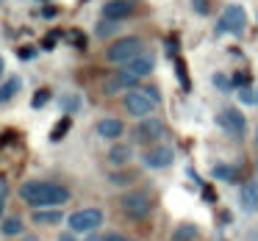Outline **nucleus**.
Masks as SVG:
<instances>
[{
  "mask_svg": "<svg viewBox=\"0 0 258 241\" xmlns=\"http://www.w3.org/2000/svg\"><path fill=\"white\" fill-rule=\"evenodd\" d=\"M142 39H136V36H125V39H117L111 47L106 50V58L111 64H122V67H128L131 61H136V58L142 56Z\"/></svg>",
  "mask_w": 258,
  "mask_h": 241,
  "instance_id": "nucleus-2",
  "label": "nucleus"
},
{
  "mask_svg": "<svg viewBox=\"0 0 258 241\" xmlns=\"http://www.w3.org/2000/svg\"><path fill=\"white\" fill-rule=\"evenodd\" d=\"M119 211L128 219H147L153 211V200L147 191H125L119 197Z\"/></svg>",
  "mask_w": 258,
  "mask_h": 241,
  "instance_id": "nucleus-3",
  "label": "nucleus"
},
{
  "mask_svg": "<svg viewBox=\"0 0 258 241\" xmlns=\"http://www.w3.org/2000/svg\"><path fill=\"white\" fill-rule=\"evenodd\" d=\"M58 241H78V238H75V233L70 230V233H61V235H58Z\"/></svg>",
  "mask_w": 258,
  "mask_h": 241,
  "instance_id": "nucleus-32",
  "label": "nucleus"
},
{
  "mask_svg": "<svg viewBox=\"0 0 258 241\" xmlns=\"http://www.w3.org/2000/svg\"><path fill=\"white\" fill-rule=\"evenodd\" d=\"M241 205H244L247 211H255V208H258V183H255V180L241 189Z\"/></svg>",
  "mask_w": 258,
  "mask_h": 241,
  "instance_id": "nucleus-16",
  "label": "nucleus"
},
{
  "mask_svg": "<svg viewBox=\"0 0 258 241\" xmlns=\"http://www.w3.org/2000/svg\"><path fill=\"white\" fill-rule=\"evenodd\" d=\"M125 111L136 119H147L156 111V103L145 95V89H131L128 95H125Z\"/></svg>",
  "mask_w": 258,
  "mask_h": 241,
  "instance_id": "nucleus-6",
  "label": "nucleus"
},
{
  "mask_svg": "<svg viewBox=\"0 0 258 241\" xmlns=\"http://www.w3.org/2000/svg\"><path fill=\"white\" fill-rule=\"evenodd\" d=\"M255 95H258V92H255Z\"/></svg>",
  "mask_w": 258,
  "mask_h": 241,
  "instance_id": "nucleus-40",
  "label": "nucleus"
},
{
  "mask_svg": "<svg viewBox=\"0 0 258 241\" xmlns=\"http://www.w3.org/2000/svg\"><path fill=\"white\" fill-rule=\"evenodd\" d=\"M0 230H3V235H20L25 230V222L20 216H6L3 224H0Z\"/></svg>",
  "mask_w": 258,
  "mask_h": 241,
  "instance_id": "nucleus-17",
  "label": "nucleus"
},
{
  "mask_svg": "<svg viewBox=\"0 0 258 241\" xmlns=\"http://www.w3.org/2000/svg\"><path fill=\"white\" fill-rule=\"evenodd\" d=\"M247 81H250V75H247V72H236L233 75V86H239V89H244Z\"/></svg>",
  "mask_w": 258,
  "mask_h": 241,
  "instance_id": "nucleus-27",
  "label": "nucleus"
},
{
  "mask_svg": "<svg viewBox=\"0 0 258 241\" xmlns=\"http://www.w3.org/2000/svg\"><path fill=\"white\" fill-rule=\"evenodd\" d=\"M145 95L150 97V100L156 103V106H158V103H161V95H158V89H153V86H145Z\"/></svg>",
  "mask_w": 258,
  "mask_h": 241,
  "instance_id": "nucleus-28",
  "label": "nucleus"
},
{
  "mask_svg": "<svg viewBox=\"0 0 258 241\" xmlns=\"http://www.w3.org/2000/svg\"><path fill=\"white\" fill-rule=\"evenodd\" d=\"M142 161H145V167H150V169H167V167L175 164V150L167 147V144H153L150 150H145Z\"/></svg>",
  "mask_w": 258,
  "mask_h": 241,
  "instance_id": "nucleus-9",
  "label": "nucleus"
},
{
  "mask_svg": "<svg viewBox=\"0 0 258 241\" xmlns=\"http://www.w3.org/2000/svg\"><path fill=\"white\" fill-rule=\"evenodd\" d=\"M136 180V172H111L108 175V183L111 186H131Z\"/></svg>",
  "mask_w": 258,
  "mask_h": 241,
  "instance_id": "nucleus-20",
  "label": "nucleus"
},
{
  "mask_svg": "<svg viewBox=\"0 0 258 241\" xmlns=\"http://www.w3.org/2000/svg\"><path fill=\"white\" fill-rule=\"evenodd\" d=\"M53 45H56V34H50V36H47V39H45V47H47V50H50Z\"/></svg>",
  "mask_w": 258,
  "mask_h": 241,
  "instance_id": "nucleus-33",
  "label": "nucleus"
},
{
  "mask_svg": "<svg viewBox=\"0 0 258 241\" xmlns=\"http://www.w3.org/2000/svg\"><path fill=\"white\" fill-rule=\"evenodd\" d=\"M103 241H128L122 233H108V235H103Z\"/></svg>",
  "mask_w": 258,
  "mask_h": 241,
  "instance_id": "nucleus-31",
  "label": "nucleus"
},
{
  "mask_svg": "<svg viewBox=\"0 0 258 241\" xmlns=\"http://www.w3.org/2000/svg\"><path fill=\"white\" fill-rule=\"evenodd\" d=\"M20 86H23V81H20V78H9L6 84L0 86V103H9V100H12V97L20 92Z\"/></svg>",
  "mask_w": 258,
  "mask_h": 241,
  "instance_id": "nucleus-18",
  "label": "nucleus"
},
{
  "mask_svg": "<svg viewBox=\"0 0 258 241\" xmlns=\"http://www.w3.org/2000/svg\"><path fill=\"white\" fill-rule=\"evenodd\" d=\"M131 136H134L136 144H156V141L164 136V125H161V119H153V117L139 119V125L134 128Z\"/></svg>",
  "mask_w": 258,
  "mask_h": 241,
  "instance_id": "nucleus-8",
  "label": "nucleus"
},
{
  "mask_svg": "<svg viewBox=\"0 0 258 241\" xmlns=\"http://www.w3.org/2000/svg\"><path fill=\"white\" fill-rule=\"evenodd\" d=\"M125 69H128L131 75H136V78L142 81V78H147V75H150L153 69H156V58H153L150 53H142V56L136 58V61H131Z\"/></svg>",
  "mask_w": 258,
  "mask_h": 241,
  "instance_id": "nucleus-13",
  "label": "nucleus"
},
{
  "mask_svg": "<svg viewBox=\"0 0 258 241\" xmlns=\"http://www.w3.org/2000/svg\"><path fill=\"white\" fill-rule=\"evenodd\" d=\"M252 139H255V147H258V128H255V133H252Z\"/></svg>",
  "mask_w": 258,
  "mask_h": 241,
  "instance_id": "nucleus-38",
  "label": "nucleus"
},
{
  "mask_svg": "<svg viewBox=\"0 0 258 241\" xmlns=\"http://www.w3.org/2000/svg\"><path fill=\"white\" fill-rule=\"evenodd\" d=\"M197 238V227L195 224H180L175 230V241H195Z\"/></svg>",
  "mask_w": 258,
  "mask_h": 241,
  "instance_id": "nucleus-21",
  "label": "nucleus"
},
{
  "mask_svg": "<svg viewBox=\"0 0 258 241\" xmlns=\"http://www.w3.org/2000/svg\"><path fill=\"white\" fill-rule=\"evenodd\" d=\"M84 241H103V235H95V233H92L89 238H84Z\"/></svg>",
  "mask_w": 258,
  "mask_h": 241,
  "instance_id": "nucleus-35",
  "label": "nucleus"
},
{
  "mask_svg": "<svg viewBox=\"0 0 258 241\" xmlns=\"http://www.w3.org/2000/svg\"><path fill=\"white\" fill-rule=\"evenodd\" d=\"M67 224L73 233H95L103 224V211L100 208H81L67 216Z\"/></svg>",
  "mask_w": 258,
  "mask_h": 241,
  "instance_id": "nucleus-4",
  "label": "nucleus"
},
{
  "mask_svg": "<svg viewBox=\"0 0 258 241\" xmlns=\"http://www.w3.org/2000/svg\"><path fill=\"white\" fill-rule=\"evenodd\" d=\"M20 56H23V58H31V56H34V50H31V47H25V50H20Z\"/></svg>",
  "mask_w": 258,
  "mask_h": 241,
  "instance_id": "nucleus-34",
  "label": "nucleus"
},
{
  "mask_svg": "<svg viewBox=\"0 0 258 241\" xmlns=\"http://www.w3.org/2000/svg\"><path fill=\"white\" fill-rule=\"evenodd\" d=\"M0 216H3V200H0Z\"/></svg>",
  "mask_w": 258,
  "mask_h": 241,
  "instance_id": "nucleus-39",
  "label": "nucleus"
},
{
  "mask_svg": "<svg viewBox=\"0 0 258 241\" xmlns=\"http://www.w3.org/2000/svg\"><path fill=\"white\" fill-rule=\"evenodd\" d=\"M20 197L34 208H58L70 200V191L50 180H25L20 186Z\"/></svg>",
  "mask_w": 258,
  "mask_h": 241,
  "instance_id": "nucleus-1",
  "label": "nucleus"
},
{
  "mask_svg": "<svg viewBox=\"0 0 258 241\" xmlns=\"http://www.w3.org/2000/svg\"><path fill=\"white\" fill-rule=\"evenodd\" d=\"M119 31V23H114V20H103L100 25H97V36L100 39H106V36H114Z\"/></svg>",
  "mask_w": 258,
  "mask_h": 241,
  "instance_id": "nucleus-22",
  "label": "nucleus"
},
{
  "mask_svg": "<svg viewBox=\"0 0 258 241\" xmlns=\"http://www.w3.org/2000/svg\"><path fill=\"white\" fill-rule=\"evenodd\" d=\"M3 69H6V64H3V58H0V75H3Z\"/></svg>",
  "mask_w": 258,
  "mask_h": 241,
  "instance_id": "nucleus-37",
  "label": "nucleus"
},
{
  "mask_svg": "<svg viewBox=\"0 0 258 241\" xmlns=\"http://www.w3.org/2000/svg\"><path fill=\"white\" fill-rule=\"evenodd\" d=\"M244 25H247V14H244V9L239 6V3H233V6H228L222 12V17H219V34H233V36H239V34H244Z\"/></svg>",
  "mask_w": 258,
  "mask_h": 241,
  "instance_id": "nucleus-5",
  "label": "nucleus"
},
{
  "mask_svg": "<svg viewBox=\"0 0 258 241\" xmlns=\"http://www.w3.org/2000/svg\"><path fill=\"white\" fill-rule=\"evenodd\" d=\"M214 86H217L219 92H228L230 86H233V81H228L225 75H219V72H217V75H214Z\"/></svg>",
  "mask_w": 258,
  "mask_h": 241,
  "instance_id": "nucleus-26",
  "label": "nucleus"
},
{
  "mask_svg": "<svg viewBox=\"0 0 258 241\" xmlns=\"http://www.w3.org/2000/svg\"><path fill=\"white\" fill-rule=\"evenodd\" d=\"M239 100L244 103V106H252V103H258V95L250 89V86H244V89H239Z\"/></svg>",
  "mask_w": 258,
  "mask_h": 241,
  "instance_id": "nucleus-24",
  "label": "nucleus"
},
{
  "mask_svg": "<svg viewBox=\"0 0 258 241\" xmlns=\"http://www.w3.org/2000/svg\"><path fill=\"white\" fill-rule=\"evenodd\" d=\"M70 130V117H64V119H58L56 122V128H53V133H50V139L53 141H58V139H64V133Z\"/></svg>",
  "mask_w": 258,
  "mask_h": 241,
  "instance_id": "nucleus-23",
  "label": "nucleus"
},
{
  "mask_svg": "<svg viewBox=\"0 0 258 241\" xmlns=\"http://www.w3.org/2000/svg\"><path fill=\"white\" fill-rule=\"evenodd\" d=\"M23 241H39V238H36V235H25Z\"/></svg>",
  "mask_w": 258,
  "mask_h": 241,
  "instance_id": "nucleus-36",
  "label": "nucleus"
},
{
  "mask_svg": "<svg viewBox=\"0 0 258 241\" xmlns=\"http://www.w3.org/2000/svg\"><path fill=\"white\" fill-rule=\"evenodd\" d=\"M134 12H136L134 0H111V3L103 6V20H114V23H119V20L131 17Z\"/></svg>",
  "mask_w": 258,
  "mask_h": 241,
  "instance_id": "nucleus-10",
  "label": "nucleus"
},
{
  "mask_svg": "<svg viewBox=\"0 0 258 241\" xmlns=\"http://www.w3.org/2000/svg\"><path fill=\"white\" fill-rule=\"evenodd\" d=\"M136 84H139V78H136V75H131L128 69H119V72L114 75L111 81H106L103 92H106V95H117V92H131Z\"/></svg>",
  "mask_w": 258,
  "mask_h": 241,
  "instance_id": "nucleus-11",
  "label": "nucleus"
},
{
  "mask_svg": "<svg viewBox=\"0 0 258 241\" xmlns=\"http://www.w3.org/2000/svg\"><path fill=\"white\" fill-rule=\"evenodd\" d=\"M64 111H75V108H78V97H64Z\"/></svg>",
  "mask_w": 258,
  "mask_h": 241,
  "instance_id": "nucleus-29",
  "label": "nucleus"
},
{
  "mask_svg": "<svg viewBox=\"0 0 258 241\" xmlns=\"http://www.w3.org/2000/svg\"><path fill=\"white\" fill-rule=\"evenodd\" d=\"M31 216H34L36 224H58L64 213L58 211V208H34V213H31Z\"/></svg>",
  "mask_w": 258,
  "mask_h": 241,
  "instance_id": "nucleus-14",
  "label": "nucleus"
},
{
  "mask_svg": "<svg viewBox=\"0 0 258 241\" xmlns=\"http://www.w3.org/2000/svg\"><path fill=\"white\" fill-rule=\"evenodd\" d=\"M47 100H50V92H47V89H42V92H36V95H34V100H31V106H34V108H42Z\"/></svg>",
  "mask_w": 258,
  "mask_h": 241,
  "instance_id": "nucleus-25",
  "label": "nucleus"
},
{
  "mask_svg": "<svg viewBox=\"0 0 258 241\" xmlns=\"http://www.w3.org/2000/svg\"><path fill=\"white\" fill-rule=\"evenodd\" d=\"M211 175L217 180H228V183H236V178H239V175H236V167H228V164H217V167L211 169Z\"/></svg>",
  "mask_w": 258,
  "mask_h": 241,
  "instance_id": "nucleus-19",
  "label": "nucleus"
},
{
  "mask_svg": "<svg viewBox=\"0 0 258 241\" xmlns=\"http://www.w3.org/2000/svg\"><path fill=\"white\" fill-rule=\"evenodd\" d=\"M131 158H134V150H131L128 144H114L111 150H108V164H111V167H125Z\"/></svg>",
  "mask_w": 258,
  "mask_h": 241,
  "instance_id": "nucleus-15",
  "label": "nucleus"
},
{
  "mask_svg": "<svg viewBox=\"0 0 258 241\" xmlns=\"http://www.w3.org/2000/svg\"><path fill=\"white\" fill-rule=\"evenodd\" d=\"M208 9H211L208 6V0H195V12L197 14H208Z\"/></svg>",
  "mask_w": 258,
  "mask_h": 241,
  "instance_id": "nucleus-30",
  "label": "nucleus"
},
{
  "mask_svg": "<svg viewBox=\"0 0 258 241\" xmlns=\"http://www.w3.org/2000/svg\"><path fill=\"white\" fill-rule=\"evenodd\" d=\"M217 125L228 136H233V139H241L244 130H247V119H244V114H241L239 108H225V111H219L217 114Z\"/></svg>",
  "mask_w": 258,
  "mask_h": 241,
  "instance_id": "nucleus-7",
  "label": "nucleus"
},
{
  "mask_svg": "<svg viewBox=\"0 0 258 241\" xmlns=\"http://www.w3.org/2000/svg\"><path fill=\"white\" fill-rule=\"evenodd\" d=\"M122 133H125V125H122V119L106 117V119H100V122H97V136H100V139H108V141H114V139H119Z\"/></svg>",
  "mask_w": 258,
  "mask_h": 241,
  "instance_id": "nucleus-12",
  "label": "nucleus"
}]
</instances>
